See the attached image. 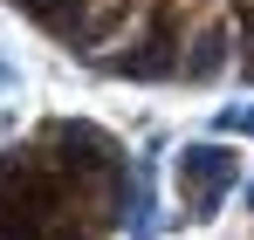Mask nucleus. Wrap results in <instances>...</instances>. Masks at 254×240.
I'll return each mask as SVG.
<instances>
[{
  "label": "nucleus",
  "instance_id": "f257e3e1",
  "mask_svg": "<svg viewBox=\"0 0 254 240\" xmlns=\"http://www.w3.org/2000/svg\"><path fill=\"white\" fill-rule=\"evenodd\" d=\"M241 185V151L234 144H186L179 151V206H186V220H213L220 199Z\"/></svg>",
  "mask_w": 254,
  "mask_h": 240
},
{
  "label": "nucleus",
  "instance_id": "f03ea898",
  "mask_svg": "<svg viewBox=\"0 0 254 240\" xmlns=\"http://www.w3.org/2000/svg\"><path fill=\"white\" fill-rule=\"evenodd\" d=\"M234 28H220V21H199V28H186V62H179V82H220L234 69Z\"/></svg>",
  "mask_w": 254,
  "mask_h": 240
},
{
  "label": "nucleus",
  "instance_id": "7ed1b4c3",
  "mask_svg": "<svg viewBox=\"0 0 254 240\" xmlns=\"http://www.w3.org/2000/svg\"><path fill=\"white\" fill-rule=\"evenodd\" d=\"M220 130H254V103H248V110H227V117H220Z\"/></svg>",
  "mask_w": 254,
  "mask_h": 240
},
{
  "label": "nucleus",
  "instance_id": "20e7f679",
  "mask_svg": "<svg viewBox=\"0 0 254 240\" xmlns=\"http://www.w3.org/2000/svg\"><path fill=\"white\" fill-rule=\"evenodd\" d=\"M241 69H248V76H254V41H241Z\"/></svg>",
  "mask_w": 254,
  "mask_h": 240
}]
</instances>
